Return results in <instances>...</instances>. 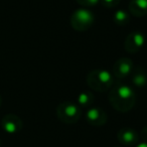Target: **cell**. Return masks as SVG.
<instances>
[{
  "instance_id": "obj_1",
  "label": "cell",
  "mask_w": 147,
  "mask_h": 147,
  "mask_svg": "<svg viewBox=\"0 0 147 147\" xmlns=\"http://www.w3.org/2000/svg\"><path fill=\"white\" fill-rule=\"evenodd\" d=\"M109 102L116 111L127 113L135 106L136 95L129 85L118 83L109 90Z\"/></svg>"
},
{
  "instance_id": "obj_2",
  "label": "cell",
  "mask_w": 147,
  "mask_h": 147,
  "mask_svg": "<svg viewBox=\"0 0 147 147\" xmlns=\"http://www.w3.org/2000/svg\"><path fill=\"white\" fill-rule=\"evenodd\" d=\"M115 83V77L107 69H93L87 76V84L89 88L96 92L109 91Z\"/></svg>"
},
{
  "instance_id": "obj_3",
  "label": "cell",
  "mask_w": 147,
  "mask_h": 147,
  "mask_svg": "<svg viewBox=\"0 0 147 147\" xmlns=\"http://www.w3.org/2000/svg\"><path fill=\"white\" fill-rule=\"evenodd\" d=\"M57 116L61 122L74 124L82 117V109L75 103L63 102L57 107Z\"/></svg>"
},
{
  "instance_id": "obj_4",
  "label": "cell",
  "mask_w": 147,
  "mask_h": 147,
  "mask_svg": "<svg viewBox=\"0 0 147 147\" xmlns=\"http://www.w3.org/2000/svg\"><path fill=\"white\" fill-rule=\"evenodd\" d=\"M71 25L77 31H85L93 26L95 21L94 13L87 8H79L71 16Z\"/></svg>"
},
{
  "instance_id": "obj_5",
  "label": "cell",
  "mask_w": 147,
  "mask_h": 147,
  "mask_svg": "<svg viewBox=\"0 0 147 147\" xmlns=\"http://www.w3.org/2000/svg\"><path fill=\"white\" fill-rule=\"evenodd\" d=\"M145 43V35L140 31H133L127 35L124 41V49L128 53H136L141 51Z\"/></svg>"
},
{
  "instance_id": "obj_6",
  "label": "cell",
  "mask_w": 147,
  "mask_h": 147,
  "mask_svg": "<svg viewBox=\"0 0 147 147\" xmlns=\"http://www.w3.org/2000/svg\"><path fill=\"white\" fill-rule=\"evenodd\" d=\"M85 118H86V121L88 122V124L95 127H100L107 123L108 115H107V113L102 108L91 107L86 112Z\"/></svg>"
},
{
  "instance_id": "obj_7",
  "label": "cell",
  "mask_w": 147,
  "mask_h": 147,
  "mask_svg": "<svg viewBox=\"0 0 147 147\" xmlns=\"http://www.w3.org/2000/svg\"><path fill=\"white\" fill-rule=\"evenodd\" d=\"M133 61L129 57H120L113 67V76L117 79H123L130 76L133 71Z\"/></svg>"
},
{
  "instance_id": "obj_8",
  "label": "cell",
  "mask_w": 147,
  "mask_h": 147,
  "mask_svg": "<svg viewBox=\"0 0 147 147\" xmlns=\"http://www.w3.org/2000/svg\"><path fill=\"white\" fill-rule=\"evenodd\" d=\"M117 139L124 146H134L139 141V134L135 129L124 127L117 133Z\"/></svg>"
},
{
  "instance_id": "obj_9",
  "label": "cell",
  "mask_w": 147,
  "mask_h": 147,
  "mask_svg": "<svg viewBox=\"0 0 147 147\" xmlns=\"http://www.w3.org/2000/svg\"><path fill=\"white\" fill-rule=\"evenodd\" d=\"M1 125L5 132L10 133V134L19 132L23 127L22 120L14 114H8L3 117L1 120Z\"/></svg>"
},
{
  "instance_id": "obj_10",
  "label": "cell",
  "mask_w": 147,
  "mask_h": 147,
  "mask_svg": "<svg viewBox=\"0 0 147 147\" xmlns=\"http://www.w3.org/2000/svg\"><path fill=\"white\" fill-rule=\"evenodd\" d=\"M129 12L135 17L147 15V0H131L128 4Z\"/></svg>"
},
{
  "instance_id": "obj_11",
  "label": "cell",
  "mask_w": 147,
  "mask_h": 147,
  "mask_svg": "<svg viewBox=\"0 0 147 147\" xmlns=\"http://www.w3.org/2000/svg\"><path fill=\"white\" fill-rule=\"evenodd\" d=\"M131 81L132 84L137 88H141L144 87L147 84V73L143 67H136L133 69L132 73H131Z\"/></svg>"
},
{
  "instance_id": "obj_12",
  "label": "cell",
  "mask_w": 147,
  "mask_h": 147,
  "mask_svg": "<svg viewBox=\"0 0 147 147\" xmlns=\"http://www.w3.org/2000/svg\"><path fill=\"white\" fill-rule=\"evenodd\" d=\"M77 102H78V106L80 107H92L93 103H94V95L92 92L89 91H85L78 95L77 97Z\"/></svg>"
},
{
  "instance_id": "obj_13",
  "label": "cell",
  "mask_w": 147,
  "mask_h": 147,
  "mask_svg": "<svg viewBox=\"0 0 147 147\" xmlns=\"http://www.w3.org/2000/svg\"><path fill=\"white\" fill-rule=\"evenodd\" d=\"M113 20L118 26H125L128 24L129 20H130V15L127 11L123 10V9H118L115 11L114 15H113Z\"/></svg>"
},
{
  "instance_id": "obj_14",
  "label": "cell",
  "mask_w": 147,
  "mask_h": 147,
  "mask_svg": "<svg viewBox=\"0 0 147 147\" xmlns=\"http://www.w3.org/2000/svg\"><path fill=\"white\" fill-rule=\"evenodd\" d=\"M121 0H100L101 4L106 8H114L120 3Z\"/></svg>"
},
{
  "instance_id": "obj_15",
  "label": "cell",
  "mask_w": 147,
  "mask_h": 147,
  "mask_svg": "<svg viewBox=\"0 0 147 147\" xmlns=\"http://www.w3.org/2000/svg\"><path fill=\"white\" fill-rule=\"evenodd\" d=\"M76 1L80 5L85 6V7L94 6V5H97L99 2H100V0H76Z\"/></svg>"
},
{
  "instance_id": "obj_16",
  "label": "cell",
  "mask_w": 147,
  "mask_h": 147,
  "mask_svg": "<svg viewBox=\"0 0 147 147\" xmlns=\"http://www.w3.org/2000/svg\"><path fill=\"white\" fill-rule=\"evenodd\" d=\"M139 138H141V140L143 142H147V126L143 127L142 130L140 132V135H139Z\"/></svg>"
},
{
  "instance_id": "obj_17",
  "label": "cell",
  "mask_w": 147,
  "mask_h": 147,
  "mask_svg": "<svg viewBox=\"0 0 147 147\" xmlns=\"http://www.w3.org/2000/svg\"><path fill=\"white\" fill-rule=\"evenodd\" d=\"M136 147H147V142H140L136 145Z\"/></svg>"
},
{
  "instance_id": "obj_18",
  "label": "cell",
  "mask_w": 147,
  "mask_h": 147,
  "mask_svg": "<svg viewBox=\"0 0 147 147\" xmlns=\"http://www.w3.org/2000/svg\"><path fill=\"white\" fill-rule=\"evenodd\" d=\"M0 105H1V98H0Z\"/></svg>"
},
{
  "instance_id": "obj_19",
  "label": "cell",
  "mask_w": 147,
  "mask_h": 147,
  "mask_svg": "<svg viewBox=\"0 0 147 147\" xmlns=\"http://www.w3.org/2000/svg\"><path fill=\"white\" fill-rule=\"evenodd\" d=\"M115 147H118V146H115Z\"/></svg>"
}]
</instances>
